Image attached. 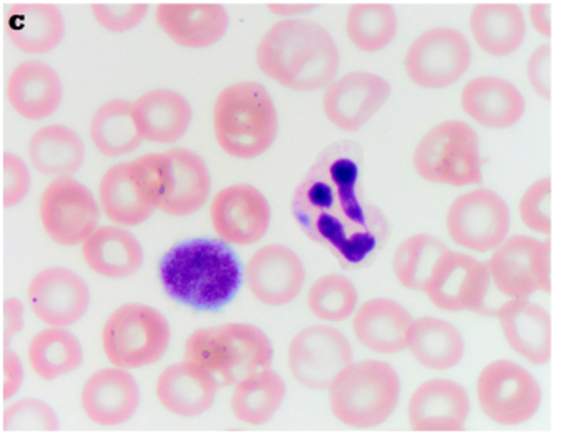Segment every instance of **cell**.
I'll list each match as a JSON object with an SVG mask.
<instances>
[{"label": "cell", "instance_id": "obj_39", "mask_svg": "<svg viewBox=\"0 0 563 436\" xmlns=\"http://www.w3.org/2000/svg\"><path fill=\"white\" fill-rule=\"evenodd\" d=\"M397 29L399 19L390 3H354L347 10V40L360 52H383L396 38Z\"/></svg>", "mask_w": 563, "mask_h": 436}, {"label": "cell", "instance_id": "obj_37", "mask_svg": "<svg viewBox=\"0 0 563 436\" xmlns=\"http://www.w3.org/2000/svg\"><path fill=\"white\" fill-rule=\"evenodd\" d=\"M287 398V384L273 368L241 379L231 395V411L238 421L253 427L269 424Z\"/></svg>", "mask_w": 563, "mask_h": 436}, {"label": "cell", "instance_id": "obj_2", "mask_svg": "<svg viewBox=\"0 0 563 436\" xmlns=\"http://www.w3.org/2000/svg\"><path fill=\"white\" fill-rule=\"evenodd\" d=\"M158 273L168 299L198 312H217L230 305L243 283L240 259L221 239L175 244L162 257Z\"/></svg>", "mask_w": 563, "mask_h": 436}, {"label": "cell", "instance_id": "obj_9", "mask_svg": "<svg viewBox=\"0 0 563 436\" xmlns=\"http://www.w3.org/2000/svg\"><path fill=\"white\" fill-rule=\"evenodd\" d=\"M161 154H147L109 168L99 181L98 200L112 224L135 227L158 211Z\"/></svg>", "mask_w": 563, "mask_h": 436}, {"label": "cell", "instance_id": "obj_27", "mask_svg": "<svg viewBox=\"0 0 563 436\" xmlns=\"http://www.w3.org/2000/svg\"><path fill=\"white\" fill-rule=\"evenodd\" d=\"M220 389L217 378L190 359L168 366L155 385L162 407L185 418L200 417L210 412Z\"/></svg>", "mask_w": 563, "mask_h": 436}, {"label": "cell", "instance_id": "obj_8", "mask_svg": "<svg viewBox=\"0 0 563 436\" xmlns=\"http://www.w3.org/2000/svg\"><path fill=\"white\" fill-rule=\"evenodd\" d=\"M170 339V323L164 313L137 302L115 309L101 333L106 359L128 371L157 365Z\"/></svg>", "mask_w": 563, "mask_h": 436}, {"label": "cell", "instance_id": "obj_19", "mask_svg": "<svg viewBox=\"0 0 563 436\" xmlns=\"http://www.w3.org/2000/svg\"><path fill=\"white\" fill-rule=\"evenodd\" d=\"M393 94L389 81L369 71H353L334 79L324 89L323 112L343 132L363 128Z\"/></svg>", "mask_w": 563, "mask_h": 436}, {"label": "cell", "instance_id": "obj_1", "mask_svg": "<svg viewBox=\"0 0 563 436\" xmlns=\"http://www.w3.org/2000/svg\"><path fill=\"white\" fill-rule=\"evenodd\" d=\"M290 214L298 230L347 272L369 269L393 236V223L364 185V154L340 141L320 152L294 188Z\"/></svg>", "mask_w": 563, "mask_h": 436}, {"label": "cell", "instance_id": "obj_28", "mask_svg": "<svg viewBox=\"0 0 563 436\" xmlns=\"http://www.w3.org/2000/svg\"><path fill=\"white\" fill-rule=\"evenodd\" d=\"M10 108L25 121L52 118L63 101V82L48 63H20L10 72L5 85Z\"/></svg>", "mask_w": 563, "mask_h": 436}, {"label": "cell", "instance_id": "obj_31", "mask_svg": "<svg viewBox=\"0 0 563 436\" xmlns=\"http://www.w3.org/2000/svg\"><path fill=\"white\" fill-rule=\"evenodd\" d=\"M139 132L145 142L174 145L187 134L194 119L190 102L174 89H151L134 101Z\"/></svg>", "mask_w": 563, "mask_h": 436}, {"label": "cell", "instance_id": "obj_50", "mask_svg": "<svg viewBox=\"0 0 563 436\" xmlns=\"http://www.w3.org/2000/svg\"><path fill=\"white\" fill-rule=\"evenodd\" d=\"M267 9L282 19H298V16L313 12L317 5L313 3H269Z\"/></svg>", "mask_w": 563, "mask_h": 436}, {"label": "cell", "instance_id": "obj_32", "mask_svg": "<svg viewBox=\"0 0 563 436\" xmlns=\"http://www.w3.org/2000/svg\"><path fill=\"white\" fill-rule=\"evenodd\" d=\"M9 42L26 55H46L65 38L66 23L53 3H15L5 13Z\"/></svg>", "mask_w": 563, "mask_h": 436}, {"label": "cell", "instance_id": "obj_14", "mask_svg": "<svg viewBox=\"0 0 563 436\" xmlns=\"http://www.w3.org/2000/svg\"><path fill=\"white\" fill-rule=\"evenodd\" d=\"M551 239L509 236L493 250L488 266L496 290L508 299L552 292Z\"/></svg>", "mask_w": 563, "mask_h": 436}, {"label": "cell", "instance_id": "obj_47", "mask_svg": "<svg viewBox=\"0 0 563 436\" xmlns=\"http://www.w3.org/2000/svg\"><path fill=\"white\" fill-rule=\"evenodd\" d=\"M25 382V368L15 351L3 349L2 355V399L10 401L19 394Z\"/></svg>", "mask_w": 563, "mask_h": 436}, {"label": "cell", "instance_id": "obj_3", "mask_svg": "<svg viewBox=\"0 0 563 436\" xmlns=\"http://www.w3.org/2000/svg\"><path fill=\"white\" fill-rule=\"evenodd\" d=\"M340 49L324 26L313 20L282 19L256 49L260 71L295 92L327 89L340 71Z\"/></svg>", "mask_w": 563, "mask_h": 436}, {"label": "cell", "instance_id": "obj_5", "mask_svg": "<svg viewBox=\"0 0 563 436\" xmlns=\"http://www.w3.org/2000/svg\"><path fill=\"white\" fill-rule=\"evenodd\" d=\"M402 394V382L389 362L366 359L351 362L331 382V414L344 427L373 431L386 424Z\"/></svg>", "mask_w": 563, "mask_h": 436}, {"label": "cell", "instance_id": "obj_35", "mask_svg": "<svg viewBox=\"0 0 563 436\" xmlns=\"http://www.w3.org/2000/svg\"><path fill=\"white\" fill-rule=\"evenodd\" d=\"M85 157L81 137L68 125H45L29 142L30 161L43 177H73L81 168Z\"/></svg>", "mask_w": 563, "mask_h": 436}, {"label": "cell", "instance_id": "obj_4", "mask_svg": "<svg viewBox=\"0 0 563 436\" xmlns=\"http://www.w3.org/2000/svg\"><path fill=\"white\" fill-rule=\"evenodd\" d=\"M213 131L221 150L230 157H263L279 135V114L269 89L257 81H238L224 88L214 101Z\"/></svg>", "mask_w": 563, "mask_h": 436}, {"label": "cell", "instance_id": "obj_10", "mask_svg": "<svg viewBox=\"0 0 563 436\" xmlns=\"http://www.w3.org/2000/svg\"><path fill=\"white\" fill-rule=\"evenodd\" d=\"M476 399L489 421L501 427H519L541 411L542 388L525 366L498 359L479 372Z\"/></svg>", "mask_w": 563, "mask_h": 436}, {"label": "cell", "instance_id": "obj_48", "mask_svg": "<svg viewBox=\"0 0 563 436\" xmlns=\"http://www.w3.org/2000/svg\"><path fill=\"white\" fill-rule=\"evenodd\" d=\"M25 328V306L19 299H5L2 303V346L10 345L13 338Z\"/></svg>", "mask_w": 563, "mask_h": 436}, {"label": "cell", "instance_id": "obj_15", "mask_svg": "<svg viewBox=\"0 0 563 436\" xmlns=\"http://www.w3.org/2000/svg\"><path fill=\"white\" fill-rule=\"evenodd\" d=\"M492 283L488 262L449 249L433 267L423 293L442 312L485 315Z\"/></svg>", "mask_w": 563, "mask_h": 436}, {"label": "cell", "instance_id": "obj_22", "mask_svg": "<svg viewBox=\"0 0 563 436\" xmlns=\"http://www.w3.org/2000/svg\"><path fill=\"white\" fill-rule=\"evenodd\" d=\"M472 412L470 395L463 385L450 379H430L412 392L407 405L413 432H463Z\"/></svg>", "mask_w": 563, "mask_h": 436}, {"label": "cell", "instance_id": "obj_11", "mask_svg": "<svg viewBox=\"0 0 563 436\" xmlns=\"http://www.w3.org/2000/svg\"><path fill=\"white\" fill-rule=\"evenodd\" d=\"M468 38L453 26L420 33L407 49L404 68L413 85L439 91L459 82L472 66Z\"/></svg>", "mask_w": 563, "mask_h": 436}, {"label": "cell", "instance_id": "obj_36", "mask_svg": "<svg viewBox=\"0 0 563 436\" xmlns=\"http://www.w3.org/2000/svg\"><path fill=\"white\" fill-rule=\"evenodd\" d=\"M89 138L99 154L108 158L125 157L141 147L142 138L134 115V102L109 99L99 105L89 122Z\"/></svg>", "mask_w": 563, "mask_h": 436}, {"label": "cell", "instance_id": "obj_26", "mask_svg": "<svg viewBox=\"0 0 563 436\" xmlns=\"http://www.w3.org/2000/svg\"><path fill=\"white\" fill-rule=\"evenodd\" d=\"M155 22L178 46L205 49L227 35L230 15L220 3H161Z\"/></svg>", "mask_w": 563, "mask_h": 436}, {"label": "cell", "instance_id": "obj_23", "mask_svg": "<svg viewBox=\"0 0 563 436\" xmlns=\"http://www.w3.org/2000/svg\"><path fill=\"white\" fill-rule=\"evenodd\" d=\"M141 404V391L128 369H99L82 385L81 409L99 427L114 428L128 424Z\"/></svg>", "mask_w": 563, "mask_h": 436}, {"label": "cell", "instance_id": "obj_42", "mask_svg": "<svg viewBox=\"0 0 563 436\" xmlns=\"http://www.w3.org/2000/svg\"><path fill=\"white\" fill-rule=\"evenodd\" d=\"M2 431L40 432L55 434L59 431V418L52 405L38 399H22L5 407L2 414Z\"/></svg>", "mask_w": 563, "mask_h": 436}, {"label": "cell", "instance_id": "obj_41", "mask_svg": "<svg viewBox=\"0 0 563 436\" xmlns=\"http://www.w3.org/2000/svg\"><path fill=\"white\" fill-rule=\"evenodd\" d=\"M307 303L311 315L321 322H346L360 306V292L347 277L330 273L311 283Z\"/></svg>", "mask_w": 563, "mask_h": 436}, {"label": "cell", "instance_id": "obj_24", "mask_svg": "<svg viewBox=\"0 0 563 436\" xmlns=\"http://www.w3.org/2000/svg\"><path fill=\"white\" fill-rule=\"evenodd\" d=\"M493 316L501 326L509 348L532 366H545L552 359L551 313L529 299H509Z\"/></svg>", "mask_w": 563, "mask_h": 436}, {"label": "cell", "instance_id": "obj_16", "mask_svg": "<svg viewBox=\"0 0 563 436\" xmlns=\"http://www.w3.org/2000/svg\"><path fill=\"white\" fill-rule=\"evenodd\" d=\"M353 362V348L340 329L307 326L288 345L291 378L311 391H328L338 374Z\"/></svg>", "mask_w": 563, "mask_h": 436}, {"label": "cell", "instance_id": "obj_45", "mask_svg": "<svg viewBox=\"0 0 563 436\" xmlns=\"http://www.w3.org/2000/svg\"><path fill=\"white\" fill-rule=\"evenodd\" d=\"M32 188V175L19 155L3 152L2 155V204L15 208L29 197Z\"/></svg>", "mask_w": 563, "mask_h": 436}, {"label": "cell", "instance_id": "obj_38", "mask_svg": "<svg viewBox=\"0 0 563 436\" xmlns=\"http://www.w3.org/2000/svg\"><path fill=\"white\" fill-rule=\"evenodd\" d=\"M82 358L81 343L63 326H48L30 342V368L45 382L71 374L81 368Z\"/></svg>", "mask_w": 563, "mask_h": 436}, {"label": "cell", "instance_id": "obj_49", "mask_svg": "<svg viewBox=\"0 0 563 436\" xmlns=\"http://www.w3.org/2000/svg\"><path fill=\"white\" fill-rule=\"evenodd\" d=\"M529 23L532 29L544 36L545 40L552 38V5L551 3H531L529 5Z\"/></svg>", "mask_w": 563, "mask_h": 436}, {"label": "cell", "instance_id": "obj_25", "mask_svg": "<svg viewBox=\"0 0 563 436\" xmlns=\"http://www.w3.org/2000/svg\"><path fill=\"white\" fill-rule=\"evenodd\" d=\"M460 102L473 122L492 131L515 127L525 119L528 109L518 86L499 76H478L466 82Z\"/></svg>", "mask_w": 563, "mask_h": 436}, {"label": "cell", "instance_id": "obj_12", "mask_svg": "<svg viewBox=\"0 0 563 436\" xmlns=\"http://www.w3.org/2000/svg\"><path fill=\"white\" fill-rule=\"evenodd\" d=\"M445 223L456 246L476 254L493 253L509 237L511 210L501 194L476 188L455 198Z\"/></svg>", "mask_w": 563, "mask_h": 436}, {"label": "cell", "instance_id": "obj_20", "mask_svg": "<svg viewBox=\"0 0 563 436\" xmlns=\"http://www.w3.org/2000/svg\"><path fill=\"white\" fill-rule=\"evenodd\" d=\"M26 300L40 322L68 328L88 312L91 292L78 273L55 266L33 277L26 290Z\"/></svg>", "mask_w": 563, "mask_h": 436}, {"label": "cell", "instance_id": "obj_13", "mask_svg": "<svg viewBox=\"0 0 563 436\" xmlns=\"http://www.w3.org/2000/svg\"><path fill=\"white\" fill-rule=\"evenodd\" d=\"M101 213L98 198L73 177L53 178L40 198V223L58 246L85 243L98 230Z\"/></svg>", "mask_w": 563, "mask_h": 436}, {"label": "cell", "instance_id": "obj_7", "mask_svg": "<svg viewBox=\"0 0 563 436\" xmlns=\"http://www.w3.org/2000/svg\"><path fill=\"white\" fill-rule=\"evenodd\" d=\"M416 174L432 185H483L482 142L468 122L450 119L430 128L412 155Z\"/></svg>", "mask_w": 563, "mask_h": 436}, {"label": "cell", "instance_id": "obj_29", "mask_svg": "<svg viewBox=\"0 0 563 436\" xmlns=\"http://www.w3.org/2000/svg\"><path fill=\"white\" fill-rule=\"evenodd\" d=\"M412 323V315L399 302L379 297L357 306L353 332L357 342L369 351L394 356L406 351Z\"/></svg>", "mask_w": 563, "mask_h": 436}, {"label": "cell", "instance_id": "obj_33", "mask_svg": "<svg viewBox=\"0 0 563 436\" xmlns=\"http://www.w3.org/2000/svg\"><path fill=\"white\" fill-rule=\"evenodd\" d=\"M476 45L493 58L515 55L528 35V19L518 3H478L470 13Z\"/></svg>", "mask_w": 563, "mask_h": 436}, {"label": "cell", "instance_id": "obj_40", "mask_svg": "<svg viewBox=\"0 0 563 436\" xmlns=\"http://www.w3.org/2000/svg\"><path fill=\"white\" fill-rule=\"evenodd\" d=\"M446 250V244L432 234L420 233L407 237L393 257V272L397 282L404 289L423 292L433 267Z\"/></svg>", "mask_w": 563, "mask_h": 436}, {"label": "cell", "instance_id": "obj_44", "mask_svg": "<svg viewBox=\"0 0 563 436\" xmlns=\"http://www.w3.org/2000/svg\"><path fill=\"white\" fill-rule=\"evenodd\" d=\"M91 13L96 22L111 33H125L137 29L148 13L147 3H92Z\"/></svg>", "mask_w": 563, "mask_h": 436}, {"label": "cell", "instance_id": "obj_43", "mask_svg": "<svg viewBox=\"0 0 563 436\" xmlns=\"http://www.w3.org/2000/svg\"><path fill=\"white\" fill-rule=\"evenodd\" d=\"M552 178L536 180L522 194L519 201V216L529 231L542 236L552 234Z\"/></svg>", "mask_w": 563, "mask_h": 436}, {"label": "cell", "instance_id": "obj_17", "mask_svg": "<svg viewBox=\"0 0 563 436\" xmlns=\"http://www.w3.org/2000/svg\"><path fill=\"white\" fill-rule=\"evenodd\" d=\"M214 233L230 246H253L266 237L273 208L263 191L250 183L230 185L214 194L210 206Z\"/></svg>", "mask_w": 563, "mask_h": 436}, {"label": "cell", "instance_id": "obj_6", "mask_svg": "<svg viewBox=\"0 0 563 436\" xmlns=\"http://www.w3.org/2000/svg\"><path fill=\"white\" fill-rule=\"evenodd\" d=\"M185 359L217 378L220 388H234L241 379L273 368L269 336L251 323H224L195 329L185 343Z\"/></svg>", "mask_w": 563, "mask_h": 436}, {"label": "cell", "instance_id": "obj_18", "mask_svg": "<svg viewBox=\"0 0 563 436\" xmlns=\"http://www.w3.org/2000/svg\"><path fill=\"white\" fill-rule=\"evenodd\" d=\"M211 193V174L207 161L190 148L161 152L158 211L174 217L198 213Z\"/></svg>", "mask_w": 563, "mask_h": 436}, {"label": "cell", "instance_id": "obj_30", "mask_svg": "<svg viewBox=\"0 0 563 436\" xmlns=\"http://www.w3.org/2000/svg\"><path fill=\"white\" fill-rule=\"evenodd\" d=\"M82 246V259L96 276L109 280L129 279L144 266L141 241L119 224L99 226Z\"/></svg>", "mask_w": 563, "mask_h": 436}, {"label": "cell", "instance_id": "obj_21", "mask_svg": "<svg viewBox=\"0 0 563 436\" xmlns=\"http://www.w3.org/2000/svg\"><path fill=\"white\" fill-rule=\"evenodd\" d=\"M244 277L257 302L279 309L290 305L300 295L307 280V270L290 247L269 244L253 254L246 264Z\"/></svg>", "mask_w": 563, "mask_h": 436}, {"label": "cell", "instance_id": "obj_34", "mask_svg": "<svg viewBox=\"0 0 563 436\" xmlns=\"http://www.w3.org/2000/svg\"><path fill=\"white\" fill-rule=\"evenodd\" d=\"M407 351L422 368L445 372L463 361L466 343L453 323L437 316H422L413 320Z\"/></svg>", "mask_w": 563, "mask_h": 436}, {"label": "cell", "instance_id": "obj_46", "mask_svg": "<svg viewBox=\"0 0 563 436\" xmlns=\"http://www.w3.org/2000/svg\"><path fill=\"white\" fill-rule=\"evenodd\" d=\"M551 63L552 46L551 43H544L529 55L528 68H526L529 86L539 98L545 99V101L552 99Z\"/></svg>", "mask_w": 563, "mask_h": 436}]
</instances>
